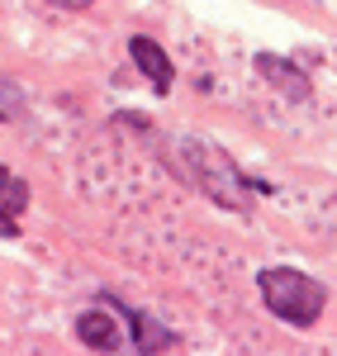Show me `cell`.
<instances>
[{
	"label": "cell",
	"mask_w": 337,
	"mask_h": 356,
	"mask_svg": "<svg viewBox=\"0 0 337 356\" xmlns=\"http://www.w3.org/2000/svg\"><path fill=\"white\" fill-rule=\"evenodd\" d=\"M176 147H181L176 171H181L199 195H209L214 204H224V209H233V214H243V209H247V186H252V191H266L261 181H247V176L233 166V157H228L224 147H214V143L181 138Z\"/></svg>",
	"instance_id": "6da1fadb"
},
{
	"label": "cell",
	"mask_w": 337,
	"mask_h": 356,
	"mask_svg": "<svg viewBox=\"0 0 337 356\" xmlns=\"http://www.w3.org/2000/svg\"><path fill=\"white\" fill-rule=\"evenodd\" d=\"M256 285H261L266 309H271L276 318H285L290 328H313V323L323 318V309H328L323 280L295 271V266H266V271L256 275Z\"/></svg>",
	"instance_id": "7a4b0ae2"
},
{
	"label": "cell",
	"mask_w": 337,
	"mask_h": 356,
	"mask_svg": "<svg viewBox=\"0 0 337 356\" xmlns=\"http://www.w3.org/2000/svg\"><path fill=\"white\" fill-rule=\"evenodd\" d=\"M100 300L110 304L119 318H129V328H133V352L152 356V352H171V347H176V332L162 328V323H157L152 314H142V309H129V304L114 300V295H100Z\"/></svg>",
	"instance_id": "3957f363"
},
{
	"label": "cell",
	"mask_w": 337,
	"mask_h": 356,
	"mask_svg": "<svg viewBox=\"0 0 337 356\" xmlns=\"http://www.w3.org/2000/svg\"><path fill=\"white\" fill-rule=\"evenodd\" d=\"M76 337H81V347H90V352H124L129 347L124 342V328L114 323V309L105 300L76 318Z\"/></svg>",
	"instance_id": "277c9868"
},
{
	"label": "cell",
	"mask_w": 337,
	"mask_h": 356,
	"mask_svg": "<svg viewBox=\"0 0 337 356\" xmlns=\"http://www.w3.org/2000/svg\"><path fill=\"white\" fill-rule=\"evenodd\" d=\"M256 72L271 81V90H281L285 100H295V105H304L313 95V81L290 62V57H276V53H256Z\"/></svg>",
	"instance_id": "5b68a950"
},
{
	"label": "cell",
	"mask_w": 337,
	"mask_h": 356,
	"mask_svg": "<svg viewBox=\"0 0 337 356\" xmlns=\"http://www.w3.org/2000/svg\"><path fill=\"white\" fill-rule=\"evenodd\" d=\"M129 57H133V67H138L142 76L152 81V90H171V57L162 53V43L157 38H147V33H133L129 38Z\"/></svg>",
	"instance_id": "8992f818"
},
{
	"label": "cell",
	"mask_w": 337,
	"mask_h": 356,
	"mask_svg": "<svg viewBox=\"0 0 337 356\" xmlns=\"http://www.w3.org/2000/svg\"><path fill=\"white\" fill-rule=\"evenodd\" d=\"M28 204V186L24 181H0V238H15L19 233V214Z\"/></svg>",
	"instance_id": "52a82bcc"
},
{
	"label": "cell",
	"mask_w": 337,
	"mask_h": 356,
	"mask_svg": "<svg viewBox=\"0 0 337 356\" xmlns=\"http://www.w3.org/2000/svg\"><path fill=\"white\" fill-rule=\"evenodd\" d=\"M48 5H62V10H85L90 0H48Z\"/></svg>",
	"instance_id": "ba28073f"
},
{
	"label": "cell",
	"mask_w": 337,
	"mask_h": 356,
	"mask_svg": "<svg viewBox=\"0 0 337 356\" xmlns=\"http://www.w3.org/2000/svg\"><path fill=\"white\" fill-rule=\"evenodd\" d=\"M0 124H5V114H0Z\"/></svg>",
	"instance_id": "9c48e42d"
}]
</instances>
